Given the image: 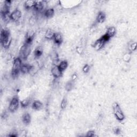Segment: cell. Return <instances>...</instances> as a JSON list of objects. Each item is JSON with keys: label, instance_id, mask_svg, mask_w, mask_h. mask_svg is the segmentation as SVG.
I'll return each mask as SVG.
<instances>
[{"label": "cell", "instance_id": "6da1fadb", "mask_svg": "<svg viewBox=\"0 0 137 137\" xmlns=\"http://www.w3.org/2000/svg\"><path fill=\"white\" fill-rule=\"evenodd\" d=\"M1 43L3 48H8L11 43V36L9 31L7 29H2L1 31Z\"/></svg>", "mask_w": 137, "mask_h": 137}, {"label": "cell", "instance_id": "7a4b0ae2", "mask_svg": "<svg viewBox=\"0 0 137 137\" xmlns=\"http://www.w3.org/2000/svg\"><path fill=\"white\" fill-rule=\"evenodd\" d=\"M22 64V60L19 57L14 60L11 70V75L13 78H17L19 76Z\"/></svg>", "mask_w": 137, "mask_h": 137}, {"label": "cell", "instance_id": "3957f363", "mask_svg": "<svg viewBox=\"0 0 137 137\" xmlns=\"http://www.w3.org/2000/svg\"><path fill=\"white\" fill-rule=\"evenodd\" d=\"M31 46L25 43L21 47L19 51V58L21 60H26L29 56L31 52Z\"/></svg>", "mask_w": 137, "mask_h": 137}, {"label": "cell", "instance_id": "277c9868", "mask_svg": "<svg viewBox=\"0 0 137 137\" xmlns=\"http://www.w3.org/2000/svg\"><path fill=\"white\" fill-rule=\"evenodd\" d=\"M113 109L114 114L117 119H118L119 121H122L124 119V115L123 114L119 104L117 102L114 103L113 105Z\"/></svg>", "mask_w": 137, "mask_h": 137}, {"label": "cell", "instance_id": "5b68a950", "mask_svg": "<svg viewBox=\"0 0 137 137\" xmlns=\"http://www.w3.org/2000/svg\"><path fill=\"white\" fill-rule=\"evenodd\" d=\"M19 99L18 98L17 96H15L12 98L11 99L9 106V110L10 112L13 113L15 111H16L18 107H19Z\"/></svg>", "mask_w": 137, "mask_h": 137}, {"label": "cell", "instance_id": "8992f818", "mask_svg": "<svg viewBox=\"0 0 137 137\" xmlns=\"http://www.w3.org/2000/svg\"><path fill=\"white\" fill-rule=\"evenodd\" d=\"M47 4L46 1H35V6L34 7V9L37 12H41L43 11L44 9L45 8V6Z\"/></svg>", "mask_w": 137, "mask_h": 137}, {"label": "cell", "instance_id": "52a82bcc", "mask_svg": "<svg viewBox=\"0 0 137 137\" xmlns=\"http://www.w3.org/2000/svg\"><path fill=\"white\" fill-rule=\"evenodd\" d=\"M51 72L53 77L56 78H60L62 75V71L57 65H55L52 67Z\"/></svg>", "mask_w": 137, "mask_h": 137}, {"label": "cell", "instance_id": "ba28073f", "mask_svg": "<svg viewBox=\"0 0 137 137\" xmlns=\"http://www.w3.org/2000/svg\"><path fill=\"white\" fill-rule=\"evenodd\" d=\"M22 17V13L18 9H16L10 14L11 20L14 22L18 21Z\"/></svg>", "mask_w": 137, "mask_h": 137}, {"label": "cell", "instance_id": "9c48e42d", "mask_svg": "<svg viewBox=\"0 0 137 137\" xmlns=\"http://www.w3.org/2000/svg\"><path fill=\"white\" fill-rule=\"evenodd\" d=\"M106 43L101 38H100L95 42V43L93 45V47L95 50L98 51L101 50L103 48Z\"/></svg>", "mask_w": 137, "mask_h": 137}, {"label": "cell", "instance_id": "30bf717a", "mask_svg": "<svg viewBox=\"0 0 137 137\" xmlns=\"http://www.w3.org/2000/svg\"><path fill=\"white\" fill-rule=\"evenodd\" d=\"M33 68V66L29 64H23L21 66L20 71L23 74L31 72Z\"/></svg>", "mask_w": 137, "mask_h": 137}, {"label": "cell", "instance_id": "8fae6325", "mask_svg": "<svg viewBox=\"0 0 137 137\" xmlns=\"http://www.w3.org/2000/svg\"><path fill=\"white\" fill-rule=\"evenodd\" d=\"M53 40L54 43L57 45H60L63 43V36L60 33H55L54 36Z\"/></svg>", "mask_w": 137, "mask_h": 137}, {"label": "cell", "instance_id": "7c38bea8", "mask_svg": "<svg viewBox=\"0 0 137 137\" xmlns=\"http://www.w3.org/2000/svg\"><path fill=\"white\" fill-rule=\"evenodd\" d=\"M22 120L24 124L26 125H28L31 123V115L27 113H25L22 116Z\"/></svg>", "mask_w": 137, "mask_h": 137}, {"label": "cell", "instance_id": "4fadbf2b", "mask_svg": "<svg viewBox=\"0 0 137 137\" xmlns=\"http://www.w3.org/2000/svg\"><path fill=\"white\" fill-rule=\"evenodd\" d=\"M32 108L33 109H34V110H40L43 108V104L41 102H40V101L36 100L33 102V103H32Z\"/></svg>", "mask_w": 137, "mask_h": 137}, {"label": "cell", "instance_id": "5bb4252c", "mask_svg": "<svg viewBox=\"0 0 137 137\" xmlns=\"http://www.w3.org/2000/svg\"><path fill=\"white\" fill-rule=\"evenodd\" d=\"M116 32V30L115 29V27L114 26H111L108 29L106 34L107 36H108L109 38H113L114 36H115Z\"/></svg>", "mask_w": 137, "mask_h": 137}, {"label": "cell", "instance_id": "9a60e30c", "mask_svg": "<svg viewBox=\"0 0 137 137\" xmlns=\"http://www.w3.org/2000/svg\"><path fill=\"white\" fill-rule=\"evenodd\" d=\"M106 18V16L105 13L102 11H100L99 12L98 15L97 16V21L99 23H102L105 21Z\"/></svg>", "mask_w": 137, "mask_h": 137}, {"label": "cell", "instance_id": "2e32d148", "mask_svg": "<svg viewBox=\"0 0 137 137\" xmlns=\"http://www.w3.org/2000/svg\"><path fill=\"white\" fill-rule=\"evenodd\" d=\"M43 54V49L41 47H38L34 50V55L36 59H39Z\"/></svg>", "mask_w": 137, "mask_h": 137}, {"label": "cell", "instance_id": "e0dca14e", "mask_svg": "<svg viewBox=\"0 0 137 137\" xmlns=\"http://www.w3.org/2000/svg\"><path fill=\"white\" fill-rule=\"evenodd\" d=\"M55 14V11L53 9H49L44 12V16L45 17H46L48 19L51 18Z\"/></svg>", "mask_w": 137, "mask_h": 137}, {"label": "cell", "instance_id": "ac0fdd59", "mask_svg": "<svg viewBox=\"0 0 137 137\" xmlns=\"http://www.w3.org/2000/svg\"><path fill=\"white\" fill-rule=\"evenodd\" d=\"M35 3V1H26L24 3L25 8L27 10H29L32 8H34Z\"/></svg>", "mask_w": 137, "mask_h": 137}, {"label": "cell", "instance_id": "d6986e66", "mask_svg": "<svg viewBox=\"0 0 137 137\" xmlns=\"http://www.w3.org/2000/svg\"><path fill=\"white\" fill-rule=\"evenodd\" d=\"M55 34V33L52 30H51L50 29H48L46 32L45 36L47 39L51 40V39H53Z\"/></svg>", "mask_w": 137, "mask_h": 137}, {"label": "cell", "instance_id": "ffe728a7", "mask_svg": "<svg viewBox=\"0 0 137 137\" xmlns=\"http://www.w3.org/2000/svg\"><path fill=\"white\" fill-rule=\"evenodd\" d=\"M58 66L60 67L61 70L63 72V71H64L66 69V68L67 67V66H68L67 62L66 61H61L60 63V64H59V65Z\"/></svg>", "mask_w": 137, "mask_h": 137}, {"label": "cell", "instance_id": "44dd1931", "mask_svg": "<svg viewBox=\"0 0 137 137\" xmlns=\"http://www.w3.org/2000/svg\"><path fill=\"white\" fill-rule=\"evenodd\" d=\"M74 87V84L73 83L72 81H68L66 83V85H65V89L67 91H71V90H72V89Z\"/></svg>", "mask_w": 137, "mask_h": 137}, {"label": "cell", "instance_id": "7402d4cb", "mask_svg": "<svg viewBox=\"0 0 137 137\" xmlns=\"http://www.w3.org/2000/svg\"><path fill=\"white\" fill-rule=\"evenodd\" d=\"M137 44L135 42H132L131 43H130L129 45V49L131 51H133L136 50V49Z\"/></svg>", "mask_w": 137, "mask_h": 137}, {"label": "cell", "instance_id": "603a6c76", "mask_svg": "<svg viewBox=\"0 0 137 137\" xmlns=\"http://www.w3.org/2000/svg\"><path fill=\"white\" fill-rule=\"evenodd\" d=\"M30 102V101L29 99H25V100H23L22 101H21V102H20L21 106L23 108H26L29 105Z\"/></svg>", "mask_w": 137, "mask_h": 137}, {"label": "cell", "instance_id": "cb8c5ba5", "mask_svg": "<svg viewBox=\"0 0 137 137\" xmlns=\"http://www.w3.org/2000/svg\"><path fill=\"white\" fill-rule=\"evenodd\" d=\"M67 106V100L65 98H64L61 103V107L62 109H65Z\"/></svg>", "mask_w": 137, "mask_h": 137}, {"label": "cell", "instance_id": "d4e9b609", "mask_svg": "<svg viewBox=\"0 0 137 137\" xmlns=\"http://www.w3.org/2000/svg\"><path fill=\"white\" fill-rule=\"evenodd\" d=\"M89 69H90V66L88 64L85 65L84 66L83 68V72H85V73H87L89 71Z\"/></svg>", "mask_w": 137, "mask_h": 137}, {"label": "cell", "instance_id": "484cf974", "mask_svg": "<svg viewBox=\"0 0 137 137\" xmlns=\"http://www.w3.org/2000/svg\"><path fill=\"white\" fill-rule=\"evenodd\" d=\"M130 59H131V55H130V54H129V53L126 54L124 56V60L126 62H129L130 61Z\"/></svg>", "mask_w": 137, "mask_h": 137}, {"label": "cell", "instance_id": "4316f807", "mask_svg": "<svg viewBox=\"0 0 137 137\" xmlns=\"http://www.w3.org/2000/svg\"><path fill=\"white\" fill-rule=\"evenodd\" d=\"M114 132L116 134H119L120 133V129L119 127H116L113 129Z\"/></svg>", "mask_w": 137, "mask_h": 137}, {"label": "cell", "instance_id": "83f0119b", "mask_svg": "<svg viewBox=\"0 0 137 137\" xmlns=\"http://www.w3.org/2000/svg\"><path fill=\"white\" fill-rule=\"evenodd\" d=\"M95 132L93 131H89L87 133V135L86 136L87 137H92V136H94L95 135Z\"/></svg>", "mask_w": 137, "mask_h": 137}, {"label": "cell", "instance_id": "f1b7e54d", "mask_svg": "<svg viewBox=\"0 0 137 137\" xmlns=\"http://www.w3.org/2000/svg\"><path fill=\"white\" fill-rule=\"evenodd\" d=\"M77 78V76L76 74H74V75L72 76V79H73V80H75Z\"/></svg>", "mask_w": 137, "mask_h": 137}]
</instances>
